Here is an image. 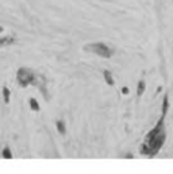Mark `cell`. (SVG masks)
<instances>
[]
</instances>
